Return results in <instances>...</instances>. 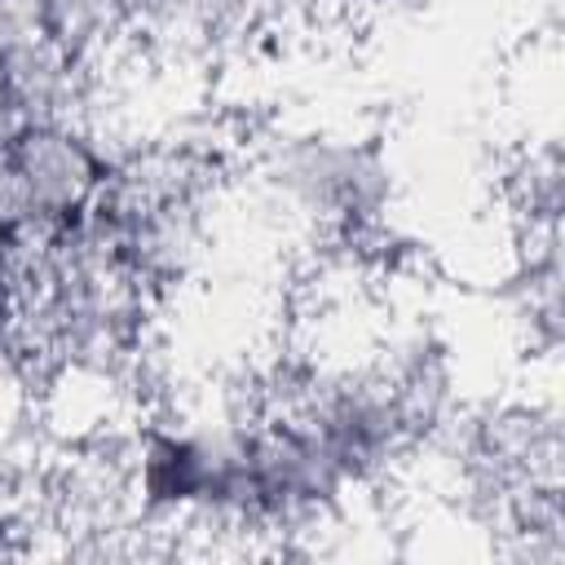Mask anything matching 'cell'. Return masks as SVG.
I'll return each mask as SVG.
<instances>
[{
    "mask_svg": "<svg viewBox=\"0 0 565 565\" xmlns=\"http://www.w3.org/2000/svg\"><path fill=\"white\" fill-rule=\"evenodd\" d=\"M274 190L327 230H366L388 199V168L371 141L296 137L269 154Z\"/></svg>",
    "mask_w": 565,
    "mask_h": 565,
    "instance_id": "6da1fadb",
    "label": "cell"
},
{
    "mask_svg": "<svg viewBox=\"0 0 565 565\" xmlns=\"http://www.w3.org/2000/svg\"><path fill=\"white\" fill-rule=\"evenodd\" d=\"M335 4H371V0H335Z\"/></svg>",
    "mask_w": 565,
    "mask_h": 565,
    "instance_id": "7a4b0ae2",
    "label": "cell"
}]
</instances>
